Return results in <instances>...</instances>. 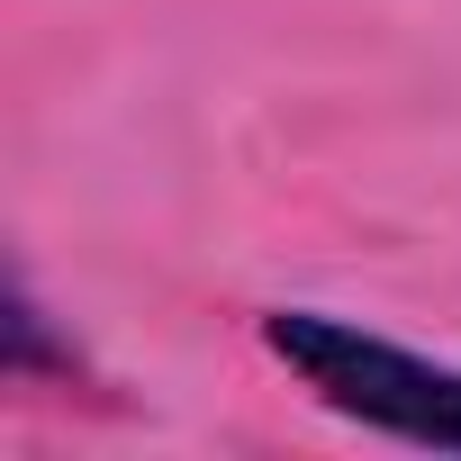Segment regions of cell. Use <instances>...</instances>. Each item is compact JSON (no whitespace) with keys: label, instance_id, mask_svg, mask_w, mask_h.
<instances>
[{"label":"cell","instance_id":"6da1fadb","mask_svg":"<svg viewBox=\"0 0 461 461\" xmlns=\"http://www.w3.org/2000/svg\"><path fill=\"white\" fill-rule=\"evenodd\" d=\"M263 344L353 425L371 434H398V443H425V452H461V371L434 362V353H407L371 326H344V317H317V308H272L263 317Z\"/></svg>","mask_w":461,"mask_h":461}]
</instances>
